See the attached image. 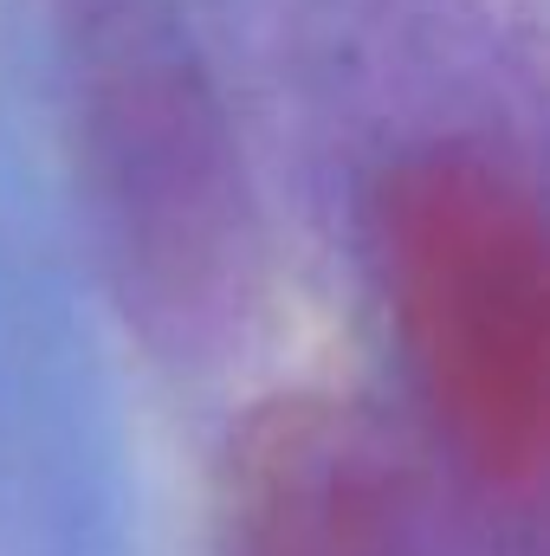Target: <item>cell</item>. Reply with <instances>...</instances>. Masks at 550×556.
I'll return each mask as SVG.
<instances>
[{
	"mask_svg": "<svg viewBox=\"0 0 550 556\" xmlns=\"http://www.w3.org/2000/svg\"><path fill=\"white\" fill-rule=\"evenodd\" d=\"M65 91L117 311L142 343L201 356L247 298L253 207L195 39L168 0H65Z\"/></svg>",
	"mask_w": 550,
	"mask_h": 556,
	"instance_id": "cell-1",
	"label": "cell"
},
{
	"mask_svg": "<svg viewBox=\"0 0 550 556\" xmlns=\"http://www.w3.org/2000/svg\"><path fill=\"white\" fill-rule=\"evenodd\" d=\"M376 260L440 440L499 492L550 453V233L532 188L473 149H421L376 188Z\"/></svg>",
	"mask_w": 550,
	"mask_h": 556,
	"instance_id": "cell-2",
	"label": "cell"
},
{
	"mask_svg": "<svg viewBox=\"0 0 550 556\" xmlns=\"http://www.w3.org/2000/svg\"><path fill=\"white\" fill-rule=\"evenodd\" d=\"M227 556H414L409 479L383 427L343 395L253 402L221 459Z\"/></svg>",
	"mask_w": 550,
	"mask_h": 556,
	"instance_id": "cell-3",
	"label": "cell"
}]
</instances>
